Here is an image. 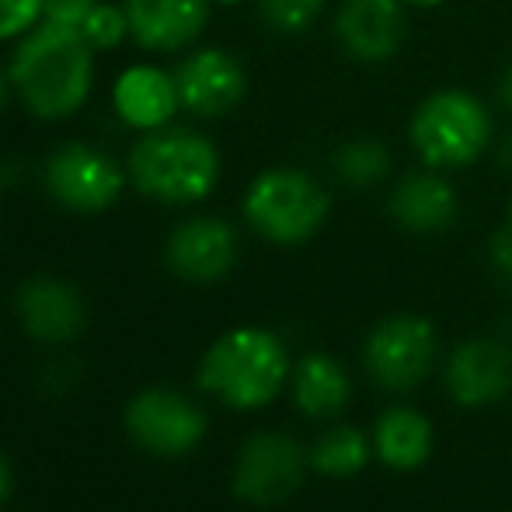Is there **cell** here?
<instances>
[{"instance_id": "1", "label": "cell", "mask_w": 512, "mask_h": 512, "mask_svg": "<svg viewBox=\"0 0 512 512\" xmlns=\"http://www.w3.org/2000/svg\"><path fill=\"white\" fill-rule=\"evenodd\" d=\"M14 102L28 119L60 126L88 108L98 84V49L81 28L42 21L7 56Z\"/></svg>"}, {"instance_id": "2", "label": "cell", "mask_w": 512, "mask_h": 512, "mask_svg": "<svg viewBox=\"0 0 512 512\" xmlns=\"http://www.w3.org/2000/svg\"><path fill=\"white\" fill-rule=\"evenodd\" d=\"M122 161L136 196L171 209L203 206L223 178V154L213 136L178 122L140 133Z\"/></svg>"}, {"instance_id": "3", "label": "cell", "mask_w": 512, "mask_h": 512, "mask_svg": "<svg viewBox=\"0 0 512 512\" xmlns=\"http://www.w3.org/2000/svg\"><path fill=\"white\" fill-rule=\"evenodd\" d=\"M293 377L286 342L269 328L241 324L216 338L199 359V387L234 411H258L279 398Z\"/></svg>"}, {"instance_id": "4", "label": "cell", "mask_w": 512, "mask_h": 512, "mask_svg": "<svg viewBox=\"0 0 512 512\" xmlns=\"http://www.w3.org/2000/svg\"><path fill=\"white\" fill-rule=\"evenodd\" d=\"M499 136L492 105L471 88H436L408 115V147L425 168L457 175L492 154Z\"/></svg>"}, {"instance_id": "5", "label": "cell", "mask_w": 512, "mask_h": 512, "mask_svg": "<svg viewBox=\"0 0 512 512\" xmlns=\"http://www.w3.org/2000/svg\"><path fill=\"white\" fill-rule=\"evenodd\" d=\"M331 216V192L314 171L297 164L262 168L241 192V220L276 248H297L321 234Z\"/></svg>"}, {"instance_id": "6", "label": "cell", "mask_w": 512, "mask_h": 512, "mask_svg": "<svg viewBox=\"0 0 512 512\" xmlns=\"http://www.w3.org/2000/svg\"><path fill=\"white\" fill-rule=\"evenodd\" d=\"M42 192L77 216L108 213L129 189L126 161L91 140H60L39 164Z\"/></svg>"}, {"instance_id": "7", "label": "cell", "mask_w": 512, "mask_h": 512, "mask_svg": "<svg viewBox=\"0 0 512 512\" xmlns=\"http://www.w3.org/2000/svg\"><path fill=\"white\" fill-rule=\"evenodd\" d=\"M439 356L436 324L422 314H391L370 328L363 342V366L380 391L408 394L432 373Z\"/></svg>"}, {"instance_id": "8", "label": "cell", "mask_w": 512, "mask_h": 512, "mask_svg": "<svg viewBox=\"0 0 512 512\" xmlns=\"http://www.w3.org/2000/svg\"><path fill=\"white\" fill-rule=\"evenodd\" d=\"M310 471V450L297 443L290 432H255L237 450L230 488L248 506H283L300 492Z\"/></svg>"}, {"instance_id": "9", "label": "cell", "mask_w": 512, "mask_h": 512, "mask_svg": "<svg viewBox=\"0 0 512 512\" xmlns=\"http://www.w3.org/2000/svg\"><path fill=\"white\" fill-rule=\"evenodd\" d=\"M171 70H175L182 112L196 122L227 119L244 105L251 88L248 67L227 46H192Z\"/></svg>"}, {"instance_id": "10", "label": "cell", "mask_w": 512, "mask_h": 512, "mask_svg": "<svg viewBox=\"0 0 512 512\" xmlns=\"http://www.w3.org/2000/svg\"><path fill=\"white\" fill-rule=\"evenodd\" d=\"M122 425L140 450L154 457H185L206 439V411L171 387H147L129 398Z\"/></svg>"}, {"instance_id": "11", "label": "cell", "mask_w": 512, "mask_h": 512, "mask_svg": "<svg viewBox=\"0 0 512 512\" xmlns=\"http://www.w3.org/2000/svg\"><path fill=\"white\" fill-rule=\"evenodd\" d=\"M241 258V234L227 216H182L164 237V265L171 276L192 286H213L234 272Z\"/></svg>"}, {"instance_id": "12", "label": "cell", "mask_w": 512, "mask_h": 512, "mask_svg": "<svg viewBox=\"0 0 512 512\" xmlns=\"http://www.w3.org/2000/svg\"><path fill=\"white\" fill-rule=\"evenodd\" d=\"M405 0H338L331 11V35L338 49L359 67H387L408 39Z\"/></svg>"}, {"instance_id": "13", "label": "cell", "mask_w": 512, "mask_h": 512, "mask_svg": "<svg viewBox=\"0 0 512 512\" xmlns=\"http://www.w3.org/2000/svg\"><path fill=\"white\" fill-rule=\"evenodd\" d=\"M387 216L398 230L415 237L446 234L460 220V192L446 171L408 168L387 182Z\"/></svg>"}, {"instance_id": "14", "label": "cell", "mask_w": 512, "mask_h": 512, "mask_svg": "<svg viewBox=\"0 0 512 512\" xmlns=\"http://www.w3.org/2000/svg\"><path fill=\"white\" fill-rule=\"evenodd\" d=\"M108 108H112L115 122L126 126L129 133H136V136L171 126V122L182 115L175 70L161 67V63H154V60L126 63V67L112 77Z\"/></svg>"}, {"instance_id": "15", "label": "cell", "mask_w": 512, "mask_h": 512, "mask_svg": "<svg viewBox=\"0 0 512 512\" xmlns=\"http://www.w3.org/2000/svg\"><path fill=\"white\" fill-rule=\"evenodd\" d=\"M129 42L150 56H182L206 35L213 0H122Z\"/></svg>"}, {"instance_id": "16", "label": "cell", "mask_w": 512, "mask_h": 512, "mask_svg": "<svg viewBox=\"0 0 512 512\" xmlns=\"http://www.w3.org/2000/svg\"><path fill=\"white\" fill-rule=\"evenodd\" d=\"M443 384L453 405L488 408L512 391V349L502 338H464L443 363Z\"/></svg>"}, {"instance_id": "17", "label": "cell", "mask_w": 512, "mask_h": 512, "mask_svg": "<svg viewBox=\"0 0 512 512\" xmlns=\"http://www.w3.org/2000/svg\"><path fill=\"white\" fill-rule=\"evenodd\" d=\"M18 321L35 342L46 345H67L88 324V304L84 293L74 283L60 276H32L21 283L14 297Z\"/></svg>"}, {"instance_id": "18", "label": "cell", "mask_w": 512, "mask_h": 512, "mask_svg": "<svg viewBox=\"0 0 512 512\" xmlns=\"http://www.w3.org/2000/svg\"><path fill=\"white\" fill-rule=\"evenodd\" d=\"M373 439V457L387 467V471H418L429 464L432 446H436V432L425 411L411 405H391L377 415L370 429Z\"/></svg>"}, {"instance_id": "19", "label": "cell", "mask_w": 512, "mask_h": 512, "mask_svg": "<svg viewBox=\"0 0 512 512\" xmlns=\"http://www.w3.org/2000/svg\"><path fill=\"white\" fill-rule=\"evenodd\" d=\"M293 405L304 418L314 422H331L338 418L352 401V380L349 370L338 363L331 352H307L290 377Z\"/></svg>"}, {"instance_id": "20", "label": "cell", "mask_w": 512, "mask_h": 512, "mask_svg": "<svg viewBox=\"0 0 512 512\" xmlns=\"http://www.w3.org/2000/svg\"><path fill=\"white\" fill-rule=\"evenodd\" d=\"M328 168L338 185L352 192H370L394 178V150L380 136L356 133L331 147Z\"/></svg>"}, {"instance_id": "21", "label": "cell", "mask_w": 512, "mask_h": 512, "mask_svg": "<svg viewBox=\"0 0 512 512\" xmlns=\"http://www.w3.org/2000/svg\"><path fill=\"white\" fill-rule=\"evenodd\" d=\"M373 457V439L359 425L335 422L314 439L310 446V471L324 474V478H356Z\"/></svg>"}, {"instance_id": "22", "label": "cell", "mask_w": 512, "mask_h": 512, "mask_svg": "<svg viewBox=\"0 0 512 512\" xmlns=\"http://www.w3.org/2000/svg\"><path fill=\"white\" fill-rule=\"evenodd\" d=\"M331 0H255L258 21L276 39H300L328 14Z\"/></svg>"}, {"instance_id": "23", "label": "cell", "mask_w": 512, "mask_h": 512, "mask_svg": "<svg viewBox=\"0 0 512 512\" xmlns=\"http://www.w3.org/2000/svg\"><path fill=\"white\" fill-rule=\"evenodd\" d=\"M77 28H81L84 39L98 49V56L115 53V49L129 42V18H126L122 0H102Z\"/></svg>"}, {"instance_id": "24", "label": "cell", "mask_w": 512, "mask_h": 512, "mask_svg": "<svg viewBox=\"0 0 512 512\" xmlns=\"http://www.w3.org/2000/svg\"><path fill=\"white\" fill-rule=\"evenodd\" d=\"M46 21V0H0V46H14Z\"/></svg>"}, {"instance_id": "25", "label": "cell", "mask_w": 512, "mask_h": 512, "mask_svg": "<svg viewBox=\"0 0 512 512\" xmlns=\"http://www.w3.org/2000/svg\"><path fill=\"white\" fill-rule=\"evenodd\" d=\"M488 265H492L495 279L506 290H512V227L506 223L502 230H495L492 244H488Z\"/></svg>"}, {"instance_id": "26", "label": "cell", "mask_w": 512, "mask_h": 512, "mask_svg": "<svg viewBox=\"0 0 512 512\" xmlns=\"http://www.w3.org/2000/svg\"><path fill=\"white\" fill-rule=\"evenodd\" d=\"M102 0H46V21H60V25H81Z\"/></svg>"}, {"instance_id": "27", "label": "cell", "mask_w": 512, "mask_h": 512, "mask_svg": "<svg viewBox=\"0 0 512 512\" xmlns=\"http://www.w3.org/2000/svg\"><path fill=\"white\" fill-rule=\"evenodd\" d=\"M495 105H499V112H506L512 119V60L499 70V77H495Z\"/></svg>"}, {"instance_id": "28", "label": "cell", "mask_w": 512, "mask_h": 512, "mask_svg": "<svg viewBox=\"0 0 512 512\" xmlns=\"http://www.w3.org/2000/svg\"><path fill=\"white\" fill-rule=\"evenodd\" d=\"M492 157H495V164H499L502 175H509V178H512V126L506 129V133L495 136Z\"/></svg>"}, {"instance_id": "29", "label": "cell", "mask_w": 512, "mask_h": 512, "mask_svg": "<svg viewBox=\"0 0 512 512\" xmlns=\"http://www.w3.org/2000/svg\"><path fill=\"white\" fill-rule=\"evenodd\" d=\"M11 492H14V467H11V460L0 453V506L11 499Z\"/></svg>"}, {"instance_id": "30", "label": "cell", "mask_w": 512, "mask_h": 512, "mask_svg": "<svg viewBox=\"0 0 512 512\" xmlns=\"http://www.w3.org/2000/svg\"><path fill=\"white\" fill-rule=\"evenodd\" d=\"M14 102V91H11V77H7V63H0V115L7 112V105Z\"/></svg>"}, {"instance_id": "31", "label": "cell", "mask_w": 512, "mask_h": 512, "mask_svg": "<svg viewBox=\"0 0 512 512\" xmlns=\"http://www.w3.org/2000/svg\"><path fill=\"white\" fill-rule=\"evenodd\" d=\"M408 11H439V7H446L450 0H405Z\"/></svg>"}, {"instance_id": "32", "label": "cell", "mask_w": 512, "mask_h": 512, "mask_svg": "<svg viewBox=\"0 0 512 512\" xmlns=\"http://www.w3.org/2000/svg\"><path fill=\"white\" fill-rule=\"evenodd\" d=\"M216 7H244V4H255V0H213Z\"/></svg>"}, {"instance_id": "33", "label": "cell", "mask_w": 512, "mask_h": 512, "mask_svg": "<svg viewBox=\"0 0 512 512\" xmlns=\"http://www.w3.org/2000/svg\"><path fill=\"white\" fill-rule=\"evenodd\" d=\"M506 223H509V227H512V199H509V213H506Z\"/></svg>"}, {"instance_id": "34", "label": "cell", "mask_w": 512, "mask_h": 512, "mask_svg": "<svg viewBox=\"0 0 512 512\" xmlns=\"http://www.w3.org/2000/svg\"><path fill=\"white\" fill-rule=\"evenodd\" d=\"M0 196H4V168H0Z\"/></svg>"}]
</instances>
